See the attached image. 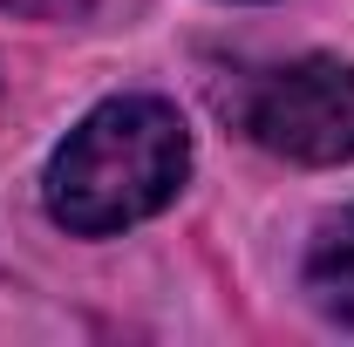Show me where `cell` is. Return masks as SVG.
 I'll return each instance as SVG.
<instances>
[{
    "label": "cell",
    "mask_w": 354,
    "mask_h": 347,
    "mask_svg": "<svg viewBox=\"0 0 354 347\" xmlns=\"http://www.w3.org/2000/svg\"><path fill=\"white\" fill-rule=\"evenodd\" d=\"M307 293L327 320L354 327V205L320 218V232L307 245Z\"/></svg>",
    "instance_id": "3957f363"
},
{
    "label": "cell",
    "mask_w": 354,
    "mask_h": 347,
    "mask_svg": "<svg viewBox=\"0 0 354 347\" xmlns=\"http://www.w3.org/2000/svg\"><path fill=\"white\" fill-rule=\"evenodd\" d=\"M191 177V130L164 95H109L68 130V143L48 157V218L109 238L123 225H143L171 205Z\"/></svg>",
    "instance_id": "6da1fadb"
},
{
    "label": "cell",
    "mask_w": 354,
    "mask_h": 347,
    "mask_svg": "<svg viewBox=\"0 0 354 347\" xmlns=\"http://www.w3.org/2000/svg\"><path fill=\"white\" fill-rule=\"evenodd\" d=\"M245 136L286 164H348L354 157V62L300 55L286 68H266L239 95Z\"/></svg>",
    "instance_id": "7a4b0ae2"
},
{
    "label": "cell",
    "mask_w": 354,
    "mask_h": 347,
    "mask_svg": "<svg viewBox=\"0 0 354 347\" xmlns=\"http://www.w3.org/2000/svg\"><path fill=\"white\" fill-rule=\"evenodd\" d=\"M0 7H7V14H35V21H82L102 0H0Z\"/></svg>",
    "instance_id": "277c9868"
}]
</instances>
